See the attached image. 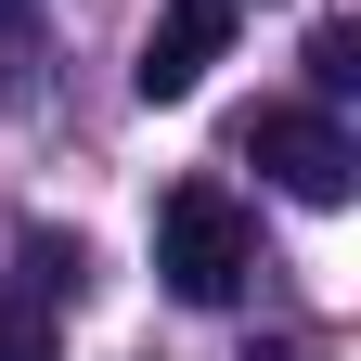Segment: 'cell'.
<instances>
[{"label": "cell", "mask_w": 361, "mask_h": 361, "mask_svg": "<svg viewBox=\"0 0 361 361\" xmlns=\"http://www.w3.org/2000/svg\"><path fill=\"white\" fill-rule=\"evenodd\" d=\"M155 271H168V297H194V310H233V297H245V271H258L245 207L219 194V180H180V194L155 207Z\"/></svg>", "instance_id": "6da1fadb"}, {"label": "cell", "mask_w": 361, "mask_h": 361, "mask_svg": "<svg viewBox=\"0 0 361 361\" xmlns=\"http://www.w3.org/2000/svg\"><path fill=\"white\" fill-rule=\"evenodd\" d=\"M245 155H258V180H284L297 207H348V194H361V142H348L323 104H271V116L245 129Z\"/></svg>", "instance_id": "7a4b0ae2"}, {"label": "cell", "mask_w": 361, "mask_h": 361, "mask_svg": "<svg viewBox=\"0 0 361 361\" xmlns=\"http://www.w3.org/2000/svg\"><path fill=\"white\" fill-rule=\"evenodd\" d=\"M219 52H233V0H168V13L142 26V65H129V90H142V104H194Z\"/></svg>", "instance_id": "3957f363"}, {"label": "cell", "mask_w": 361, "mask_h": 361, "mask_svg": "<svg viewBox=\"0 0 361 361\" xmlns=\"http://www.w3.org/2000/svg\"><path fill=\"white\" fill-rule=\"evenodd\" d=\"M78 271H90V245H78V233H26V284H39V297H65Z\"/></svg>", "instance_id": "277c9868"}, {"label": "cell", "mask_w": 361, "mask_h": 361, "mask_svg": "<svg viewBox=\"0 0 361 361\" xmlns=\"http://www.w3.org/2000/svg\"><path fill=\"white\" fill-rule=\"evenodd\" d=\"M310 78H323V104H336V90H361V39L323 26V39H310Z\"/></svg>", "instance_id": "5b68a950"}, {"label": "cell", "mask_w": 361, "mask_h": 361, "mask_svg": "<svg viewBox=\"0 0 361 361\" xmlns=\"http://www.w3.org/2000/svg\"><path fill=\"white\" fill-rule=\"evenodd\" d=\"M0 361H52V323L39 310H0Z\"/></svg>", "instance_id": "8992f818"}, {"label": "cell", "mask_w": 361, "mask_h": 361, "mask_svg": "<svg viewBox=\"0 0 361 361\" xmlns=\"http://www.w3.org/2000/svg\"><path fill=\"white\" fill-rule=\"evenodd\" d=\"M0 13H13V0H0Z\"/></svg>", "instance_id": "52a82bcc"}, {"label": "cell", "mask_w": 361, "mask_h": 361, "mask_svg": "<svg viewBox=\"0 0 361 361\" xmlns=\"http://www.w3.org/2000/svg\"><path fill=\"white\" fill-rule=\"evenodd\" d=\"M233 13H245V0H233Z\"/></svg>", "instance_id": "ba28073f"}]
</instances>
